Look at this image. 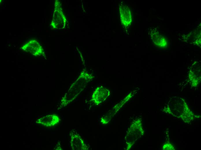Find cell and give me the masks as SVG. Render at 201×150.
Returning <instances> with one entry per match:
<instances>
[{
	"label": "cell",
	"mask_w": 201,
	"mask_h": 150,
	"mask_svg": "<svg viewBox=\"0 0 201 150\" xmlns=\"http://www.w3.org/2000/svg\"><path fill=\"white\" fill-rule=\"evenodd\" d=\"M93 78L92 74L82 71L79 78L71 86L61 102V107H65L74 100Z\"/></svg>",
	"instance_id": "obj_1"
},
{
	"label": "cell",
	"mask_w": 201,
	"mask_h": 150,
	"mask_svg": "<svg viewBox=\"0 0 201 150\" xmlns=\"http://www.w3.org/2000/svg\"><path fill=\"white\" fill-rule=\"evenodd\" d=\"M70 143L72 150H88V147L77 131L72 129L70 132Z\"/></svg>",
	"instance_id": "obj_2"
},
{
	"label": "cell",
	"mask_w": 201,
	"mask_h": 150,
	"mask_svg": "<svg viewBox=\"0 0 201 150\" xmlns=\"http://www.w3.org/2000/svg\"><path fill=\"white\" fill-rule=\"evenodd\" d=\"M23 50L31 53L35 56L40 55L43 54V50L42 47L37 41L31 40L21 47Z\"/></svg>",
	"instance_id": "obj_3"
},
{
	"label": "cell",
	"mask_w": 201,
	"mask_h": 150,
	"mask_svg": "<svg viewBox=\"0 0 201 150\" xmlns=\"http://www.w3.org/2000/svg\"><path fill=\"white\" fill-rule=\"evenodd\" d=\"M109 95V91L107 89L102 87H98L93 93L91 100L98 105L105 101Z\"/></svg>",
	"instance_id": "obj_4"
},
{
	"label": "cell",
	"mask_w": 201,
	"mask_h": 150,
	"mask_svg": "<svg viewBox=\"0 0 201 150\" xmlns=\"http://www.w3.org/2000/svg\"><path fill=\"white\" fill-rule=\"evenodd\" d=\"M121 21L125 27L130 25L132 21V18L130 10L128 6L122 5L120 6Z\"/></svg>",
	"instance_id": "obj_5"
},
{
	"label": "cell",
	"mask_w": 201,
	"mask_h": 150,
	"mask_svg": "<svg viewBox=\"0 0 201 150\" xmlns=\"http://www.w3.org/2000/svg\"><path fill=\"white\" fill-rule=\"evenodd\" d=\"M59 121V118L57 115H51L41 117L38 119L36 122L46 127H51L57 124Z\"/></svg>",
	"instance_id": "obj_6"
},
{
	"label": "cell",
	"mask_w": 201,
	"mask_h": 150,
	"mask_svg": "<svg viewBox=\"0 0 201 150\" xmlns=\"http://www.w3.org/2000/svg\"><path fill=\"white\" fill-rule=\"evenodd\" d=\"M163 150H174L173 146L169 143L165 144L163 148Z\"/></svg>",
	"instance_id": "obj_7"
}]
</instances>
